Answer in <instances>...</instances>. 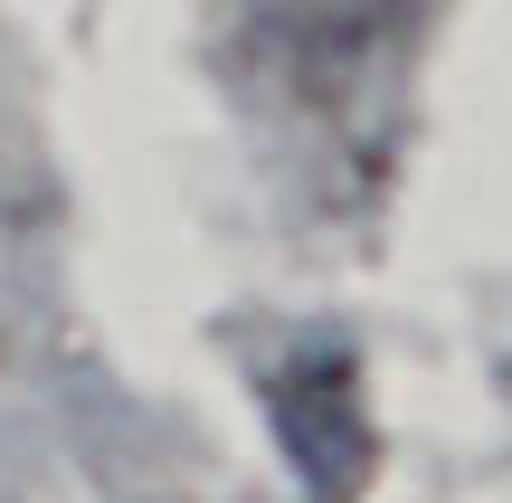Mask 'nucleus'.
Here are the masks:
<instances>
[{
	"mask_svg": "<svg viewBox=\"0 0 512 503\" xmlns=\"http://www.w3.org/2000/svg\"><path fill=\"white\" fill-rule=\"evenodd\" d=\"M266 418H275V447H285L304 503H361L370 485V409H361V361L351 342H294L266 380Z\"/></svg>",
	"mask_w": 512,
	"mask_h": 503,
	"instance_id": "obj_1",
	"label": "nucleus"
},
{
	"mask_svg": "<svg viewBox=\"0 0 512 503\" xmlns=\"http://www.w3.org/2000/svg\"><path fill=\"white\" fill-rule=\"evenodd\" d=\"M275 10H285L313 48H351L361 29H380V19H389V0H275Z\"/></svg>",
	"mask_w": 512,
	"mask_h": 503,
	"instance_id": "obj_2",
	"label": "nucleus"
}]
</instances>
